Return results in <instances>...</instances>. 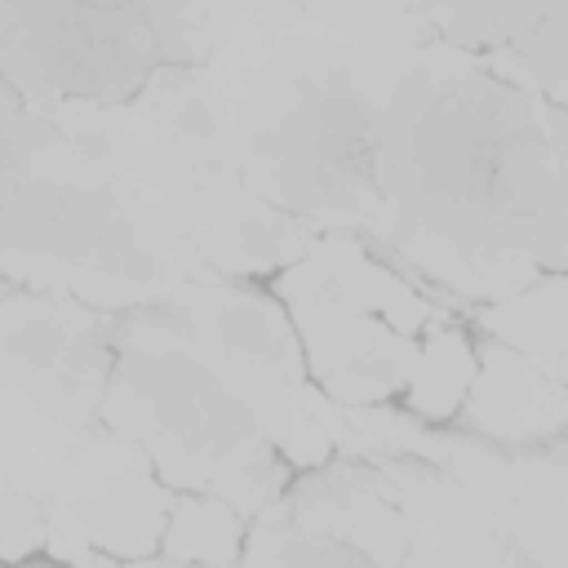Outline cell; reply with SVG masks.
<instances>
[{"label": "cell", "instance_id": "1", "mask_svg": "<svg viewBox=\"0 0 568 568\" xmlns=\"http://www.w3.org/2000/svg\"><path fill=\"white\" fill-rule=\"evenodd\" d=\"M160 58L151 9L124 4H13L0 40V80L40 115L58 102L120 98Z\"/></svg>", "mask_w": 568, "mask_h": 568}, {"label": "cell", "instance_id": "2", "mask_svg": "<svg viewBox=\"0 0 568 568\" xmlns=\"http://www.w3.org/2000/svg\"><path fill=\"white\" fill-rule=\"evenodd\" d=\"M408 524L377 466L333 462L253 515L240 568H399Z\"/></svg>", "mask_w": 568, "mask_h": 568}, {"label": "cell", "instance_id": "7", "mask_svg": "<svg viewBox=\"0 0 568 568\" xmlns=\"http://www.w3.org/2000/svg\"><path fill=\"white\" fill-rule=\"evenodd\" d=\"M484 328L497 346L564 382V275H537L528 288L493 302L484 311Z\"/></svg>", "mask_w": 568, "mask_h": 568}, {"label": "cell", "instance_id": "12", "mask_svg": "<svg viewBox=\"0 0 568 568\" xmlns=\"http://www.w3.org/2000/svg\"><path fill=\"white\" fill-rule=\"evenodd\" d=\"M44 550L62 568H102L98 546L89 541V532L75 519V510L62 506V501H44Z\"/></svg>", "mask_w": 568, "mask_h": 568}, {"label": "cell", "instance_id": "13", "mask_svg": "<svg viewBox=\"0 0 568 568\" xmlns=\"http://www.w3.org/2000/svg\"><path fill=\"white\" fill-rule=\"evenodd\" d=\"M22 120H27V111H22V102H18V93L0 80V164H13V155H18V129H22Z\"/></svg>", "mask_w": 568, "mask_h": 568}, {"label": "cell", "instance_id": "3", "mask_svg": "<svg viewBox=\"0 0 568 568\" xmlns=\"http://www.w3.org/2000/svg\"><path fill=\"white\" fill-rule=\"evenodd\" d=\"M106 337L93 306L62 293L0 302V386L44 417L84 430L106 390Z\"/></svg>", "mask_w": 568, "mask_h": 568}, {"label": "cell", "instance_id": "5", "mask_svg": "<svg viewBox=\"0 0 568 568\" xmlns=\"http://www.w3.org/2000/svg\"><path fill=\"white\" fill-rule=\"evenodd\" d=\"M53 501L75 510L98 555H115V559L151 555L164 541V524L173 506L169 488L151 475L146 453L111 430L84 435L67 470V484Z\"/></svg>", "mask_w": 568, "mask_h": 568}, {"label": "cell", "instance_id": "10", "mask_svg": "<svg viewBox=\"0 0 568 568\" xmlns=\"http://www.w3.org/2000/svg\"><path fill=\"white\" fill-rule=\"evenodd\" d=\"M470 377H475V351L462 333L453 328H435L426 342H417V355H413V368H408V404L417 417L426 422H444L462 408L466 390H470Z\"/></svg>", "mask_w": 568, "mask_h": 568}, {"label": "cell", "instance_id": "9", "mask_svg": "<svg viewBox=\"0 0 568 568\" xmlns=\"http://www.w3.org/2000/svg\"><path fill=\"white\" fill-rule=\"evenodd\" d=\"M164 559L173 568H195V564H235L240 546H244V519L209 497V493H191L178 497L169 506V524H164Z\"/></svg>", "mask_w": 568, "mask_h": 568}, {"label": "cell", "instance_id": "14", "mask_svg": "<svg viewBox=\"0 0 568 568\" xmlns=\"http://www.w3.org/2000/svg\"><path fill=\"white\" fill-rule=\"evenodd\" d=\"M115 568H173L169 559H155V555H142V559H124V564H115Z\"/></svg>", "mask_w": 568, "mask_h": 568}, {"label": "cell", "instance_id": "4", "mask_svg": "<svg viewBox=\"0 0 568 568\" xmlns=\"http://www.w3.org/2000/svg\"><path fill=\"white\" fill-rule=\"evenodd\" d=\"M280 297L288 306V324L302 346L306 373L320 382V395L337 408H368L382 404L390 390L408 382L417 342L390 333L377 315L342 306L293 271L280 275Z\"/></svg>", "mask_w": 568, "mask_h": 568}, {"label": "cell", "instance_id": "6", "mask_svg": "<svg viewBox=\"0 0 568 568\" xmlns=\"http://www.w3.org/2000/svg\"><path fill=\"white\" fill-rule=\"evenodd\" d=\"M462 408L466 422L497 444L546 439L564 426V382L541 373L524 355L493 346L484 359H475V377Z\"/></svg>", "mask_w": 568, "mask_h": 568}, {"label": "cell", "instance_id": "11", "mask_svg": "<svg viewBox=\"0 0 568 568\" xmlns=\"http://www.w3.org/2000/svg\"><path fill=\"white\" fill-rule=\"evenodd\" d=\"M36 546H44V501L0 493V559H27Z\"/></svg>", "mask_w": 568, "mask_h": 568}, {"label": "cell", "instance_id": "8", "mask_svg": "<svg viewBox=\"0 0 568 568\" xmlns=\"http://www.w3.org/2000/svg\"><path fill=\"white\" fill-rule=\"evenodd\" d=\"M399 568H528V564L501 537L488 510H470L448 524L408 528V550Z\"/></svg>", "mask_w": 568, "mask_h": 568}]
</instances>
